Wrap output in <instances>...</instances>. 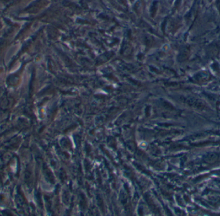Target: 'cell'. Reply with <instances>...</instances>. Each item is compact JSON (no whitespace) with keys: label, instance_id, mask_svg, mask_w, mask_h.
Wrapping results in <instances>:
<instances>
[{"label":"cell","instance_id":"6da1fadb","mask_svg":"<svg viewBox=\"0 0 220 216\" xmlns=\"http://www.w3.org/2000/svg\"><path fill=\"white\" fill-rule=\"evenodd\" d=\"M5 1H10V0H5Z\"/></svg>","mask_w":220,"mask_h":216}]
</instances>
